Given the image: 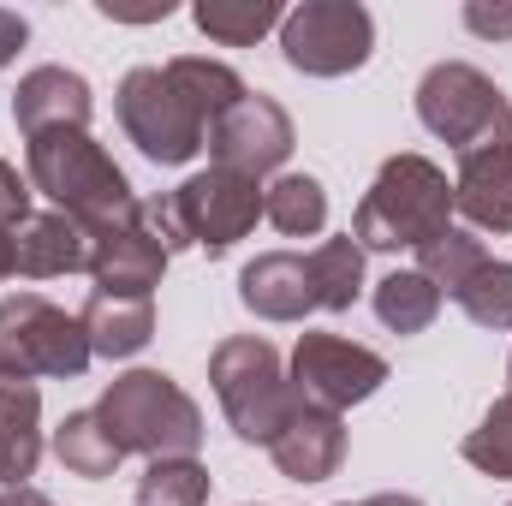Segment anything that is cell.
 Instances as JSON below:
<instances>
[{
	"instance_id": "cell-24",
	"label": "cell",
	"mask_w": 512,
	"mask_h": 506,
	"mask_svg": "<svg viewBox=\"0 0 512 506\" xmlns=\"http://www.w3.org/2000/svg\"><path fill=\"white\" fill-rule=\"evenodd\" d=\"M167 72H173V84L197 102V114L209 120V131H215V120L227 114V108H239L251 90H245V78L233 72V66H221V60H203V54H179V60H167Z\"/></svg>"
},
{
	"instance_id": "cell-20",
	"label": "cell",
	"mask_w": 512,
	"mask_h": 506,
	"mask_svg": "<svg viewBox=\"0 0 512 506\" xmlns=\"http://www.w3.org/2000/svg\"><path fill=\"white\" fill-rule=\"evenodd\" d=\"M262 215L286 233V239H316L328 227V191L322 179L310 173H280L268 191H262Z\"/></svg>"
},
{
	"instance_id": "cell-12",
	"label": "cell",
	"mask_w": 512,
	"mask_h": 506,
	"mask_svg": "<svg viewBox=\"0 0 512 506\" xmlns=\"http://www.w3.org/2000/svg\"><path fill=\"white\" fill-rule=\"evenodd\" d=\"M453 209H459L477 233H512V108L495 120L489 137H477V143L459 155Z\"/></svg>"
},
{
	"instance_id": "cell-30",
	"label": "cell",
	"mask_w": 512,
	"mask_h": 506,
	"mask_svg": "<svg viewBox=\"0 0 512 506\" xmlns=\"http://www.w3.org/2000/svg\"><path fill=\"white\" fill-rule=\"evenodd\" d=\"M137 221H143V233H149L167 256L191 245V239H185V221H179V209H173V197H143V203H137Z\"/></svg>"
},
{
	"instance_id": "cell-26",
	"label": "cell",
	"mask_w": 512,
	"mask_h": 506,
	"mask_svg": "<svg viewBox=\"0 0 512 506\" xmlns=\"http://www.w3.org/2000/svg\"><path fill=\"white\" fill-rule=\"evenodd\" d=\"M209 501V471L197 459H149L137 477V506H203Z\"/></svg>"
},
{
	"instance_id": "cell-32",
	"label": "cell",
	"mask_w": 512,
	"mask_h": 506,
	"mask_svg": "<svg viewBox=\"0 0 512 506\" xmlns=\"http://www.w3.org/2000/svg\"><path fill=\"white\" fill-rule=\"evenodd\" d=\"M465 24H471L477 36H512V6H483V0H471V6H465Z\"/></svg>"
},
{
	"instance_id": "cell-17",
	"label": "cell",
	"mask_w": 512,
	"mask_h": 506,
	"mask_svg": "<svg viewBox=\"0 0 512 506\" xmlns=\"http://www.w3.org/2000/svg\"><path fill=\"white\" fill-rule=\"evenodd\" d=\"M12 262L18 274L30 280H54V274H78L90 268V233L72 221V215H30L18 233H12Z\"/></svg>"
},
{
	"instance_id": "cell-35",
	"label": "cell",
	"mask_w": 512,
	"mask_h": 506,
	"mask_svg": "<svg viewBox=\"0 0 512 506\" xmlns=\"http://www.w3.org/2000/svg\"><path fill=\"white\" fill-rule=\"evenodd\" d=\"M6 274H18V262H12V227H0V280Z\"/></svg>"
},
{
	"instance_id": "cell-29",
	"label": "cell",
	"mask_w": 512,
	"mask_h": 506,
	"mask_svg": "<svg viewBox=\"0 0 512 506\" xmlns=\"http://www.w3.org/2000/svg\"><path fill=\"white\" fill-rule=\"evenodd\" d=\"M465 459H471L483 477L512 483V393H501V399L483 411V423L465 435Z\"/></svg>"
},
{
	"instance_id": "cell-34",
	"label": "cell",
	"mask_w": 512,
	"mask_h": 506,
	"mask_svg": "<svg viewBox=\"0 0 512 506\" xmlns=\"http://www.w3.org/2000/svg\"><path fill=\"white\" fill-rule=\"evenodd\" d=\"M0 506H54V501H48L42 489H24V483H18V489H0Z\"/></svg>"
},
{
	"instance_id": "cell-16",
	"label": "cell",
	"mask_w": 512,
	"mask_h": 506,
	"mask_svg": "<svg viewBox=\"0 0 512 506\" xmlns=\"http://www.w3.org/2000/svg\"><path fill=\"white\" fill-rule=\"evenodd\" d=\"M161 268H167V251L143 233V221L90 239V274H96V286L114 292V298H149V292L161 286Z\"/></svg>"
},
{
	"instance_id": "cell-23",
	"label": "cell",
	"mask_w": 512,
	"mask_h": 506,
	"mask_svg": "<svg viewBox=\"0 0 512 506\" xmlns=\"http://www.w3.org/2000/svg\"><path fill=\"white\" fill-rule=\"evenodd\" d=\"M54 453H60V465L72 471V477H114L120 471V447H114V435L102 429V417L96 411H72L60 429H54Z\"/></svg>"
},
{
	"instance_id": "cell-22",
	"label": "cell",
	"mask_w": 512,
	"mask_h": 506,
	"mask_svg": "<svg viewBox=\"0 0 512 506\" xmlns=\"http://www.w3.org/2000/svg\"><path fill=\"white\" fill-rule=\"evenodd\" d=\"M310 262V286H316V310H352L358 292H364V245L346 233V239H322Z\"/></svg>"
},
{
	"instance_id": "cell-11",
	"label": "cell",
	"mask_w": 512,
	"mask_h": 506,
	"mask_svg": "<svg viewBox=\"0 0 512 506\" xmlns=\"http://www.w3.org/2000/svg\"><path fill=\"white\" fill-rule=\"evenodd\" d=\"M298 131H292V114L274 102V96H245L239 108H227L215 131H209V155L215 167L227 173H245V179H262L274 173L286 155H292Z\"/></svg>"
},
{
	"instance_id": "cell-25",
	"label": "cell",
	"mask_w": 512,
	"mask_h": 506,
	"mask_svg": "<svg viewBox=\"0 0 512 506\" xmlns=\"http://www.w3.org/2000/svg\"><path fill=\"white\" fill-rule=\"evenodd\" d=\"M191 18H197V30H203L209 42L251 48L256 36H268L274 24H286V6H280V0H203Z\"/></svg>"
},
{
	"instance_id": "cell-4",
	"label": "cell",
	"mask_w": 512,
	"mask_h": 506,
	"mask_svg": "<svg viewBox=\"0 0 512 506\" xmlns=\"http://www.w3.org/2000/svg\"><path fill=\"white\" fill-rule=\"evenodd\" d=\"M209 381L221 393V411H227L233 435L251 441V447H268L286 429V417L298 411V387L286 376L280 352L268 340H256V334L221 340L215 358H209Z\"/></svg>"
},
{
	"instance_id": "cell-37",
	"label": "cell",
	"mask_w": 512,
	"mask_h": 506,
	"mask_svg": "<svg viewBox=\"0 0 512 506\" xmlns=\"http://www.w3.org/2000/svg\"><path fill=\"white\" fill-rule=\"evenodd\" d=\"M507 381H512V358H507Z\"/></svg>"
},
{
	"instance_id": "cell-19",
	"label": "cell",
	"mask_w": 512,
	"mask_h": 506,
	"mask_svg": "<svg viewBox=\"0 0 512 506\" xmlns=\"http://www.w3.org/2000/svg\"><path fill=\"white\" fill-rule=\"evenodd\" d=\"M84 340L96 358H131L155 340V304L149 298H114V292H96L84 304Z\"/></svg>"
},
{
	"instance_id": "cell-14",
	"label": "cell",
	"mask_w": 512,
	"mask_h": 506,
	"mask_svg": "<svg viewBox=\"0 0 512 506\" xmlns=\"http://www.w3.org/2000/svg\"><path fill=\"white\" fill-rule=\"evenodd\" d=\"M90 108H96L90 84H84L78 72H66V66H36V72H24L18 90H12V120H18L24 137H42V131H84L90 126Z\"/></svg>"
},
{
	"instance_id": "cell-18",
	"label": "cell",
	"mask_w": 512,
	"mask_h": 506,
	"mask_svg": "<svg viewBox=\"0 0 512 506\" xmlns=\"http://www.w3.org/2000/svg\"><path fill=\"white\" fill-rule=\"evenodd\" d=\"M42 459V393L0 370V489H18Z\"/></svg>"
},
{
	"instance_id": "cell-31",
	"label": "cell",
	"mask_w": 512,
	"mask_h": 506,
	"mask_svg": "<svg viewBox=\"0 0 512 506\" xmlns=\"http://www.w3.org/2000/svg\"><path fill=\"white\" fill-rule=\"evenodd\" d=\"M30 221V185L18 179V167L12 161H0V227H24Z\"/></svg>"
},
{
	"instance_id": "cell-10",
	"label": "cell",
	"mask_w": 512,
	"mask_h": 506,
	"mask_svg": "<svg viewBox=\"0 0 512 506\" xmlns=\"http://www.w3.org/2000/svg\"><path fill=\"white\" fill-rule=\"evenodd\" d=\"M173 209H179L185 239H191L197 251L221 256L256 227V215H262V191H256V179H245V173L209 167V173H191V179L173 191Z\"/></svg>"
},
{
	"instance_id": "cell-3",
	"label": "cell",
	"mask_w": 512,
	"mask_h": 506,
	"mask_svg": "<svg viewBox=\"0 0 512 506\" xmlns=\"http://www.w3.org/2000/svg\"><path fill=\"white\" fill-rule=\"evenodd\" d=\"M96 417H102V429L114 435L120 453L191 459L203 447V411H197V399L173 376H161V370H131V376L108 381Z\"/></svg>"
},
{
	"instance_id": "cell-33",
	"label": "cell",
	"mask_w": 512,
	"mask_h": 506,
	"mask_svg": "<svg viewBox=\"0 0 512 506\" xmlns=\"http://www.w3.org/2000/svg\"><path fill=\"white\" fill-rule=\"evenodd\" d=\"M24 42H30V24H24L18 12H6V6H0V66H12V54H18Z\"/></svg>"
},
{
	"instance_id": "cell-9",
	"label": "cell",
	"mask_w": 512,
	"mask_h": 506,
	"mask_svg": "<svg viewBox=\"0 0 512 506\" xmlns=\"http://www.w3.org/2000/svg\"><path fill=\"white\" fill-rule=\"evenodd\" d=\"M387 381V358L358 346V340H340V334H298V352H292V387L298 399L322 405V411H346L358 399H370Z\"/></svg>"
},
{
	"instance_id": "cell-13",
	"label": "cell",
	"mask_w": 512,
	"mask_h": 506,
	"mask_svg": "<svg viewBox=\"0 0 512 506\" xmlns=\"http://www.w3.org/2000/svg\"><path fill=\"white\" fill-rule=\"evenodd\" d=\"M268 453H274L280 477H292V483H328L340 471V459H346V423H340V411H322V405L298 399V411L268 441Z\"/></svg>"
},
{
	"instance_id": "cell-21",
	"label": "cell",
	"mask_w": 512,
	"mask_h": 506,
	"mask_svg": "<svg viewBox=\"0 0 512 506\" xmlns=\"http://www.w3.org/2000/svg\"><path fill=\"white\" fill-rule=\"evenodd\" d=\"M376 316L393 334H423L441 316V286L417 268H393V274L376 280Z\"/></svg>"
},
{
	"instance_id": "cell-28",
	"label": "cell",
	"mask_w": 512,
	"mask_h": 506,
	"mask_svg": "<svg viewBox=\"0 0 512 506\" xmlns=\"http://www.w3.org/2000/svg\"><path fill=\"white\" fill-rule=\"evenodd\" d=\"M453 298H459V310L477 328H512V262H495L489 256Z\"/></svg>"
},
{
	"instance_id": "cell-5",
	"label": "cell",
	"mask_w": 512,
	"mask_h": 506,
	"mask_svg": "<svg viewBox=\"0 0 512 506\" xmlns=\"http://www.w3.org/2000/svg\"><path fill=\"white\" fill-rule=\"evenodd\" d=\"M114 114L126 137L155 161V167H185L203 143H209V120L197 114V102L173 84L167 66H131L120 78Z\"/></svg>"
},
{
	"instance_id": "cell-6",
	"label": "cell",
	"mask_w": 512,
	"mask_h": 506,
	"mask_svg": "<svg viewBox=\"0 0 512 506\" xmlns=\"http://www.w3.org/2000/svg\"><path fill=\"white\" fill-rule=\"evenodd\" d=\"M90 340H84V322L66 316L60 304L36 298V292H18L0 304V370L6 376H54L72 381L90 370Z\"/></svg>"
},
{
	"instance_id": "cell-27",
	"label": "cell",
	"mask_w": 512,
	"mask_h": 506,
	"mask_svg": "<svg viewBox=\"0 0 512 506\" xmlns=\"http://www.w3.org/2000/svg\"><path fill=\"white\" fill-rule=\"evenodd\" d=\"M483 262H489L483 239H471V233L447 227L441 239H429V245L417 251V274H429V280H435V286H441V292L453 298V292H459V286H465V280H471V274L483 268Z\"/></svg>"
},
{
	"instance_id": "cell-7",
	"label": "cell",
	"mask_w": 512,
	"mask_h": 506,
	"mask_svg": "<svg viewBox=\"0 0 512 506\" xmlns=\"http://www.w3.org/2000/svg\"><path fill=\"white\" fill-rule=\"evenodd\" d=\"M280 54L304 78H346L376 54V18L358 0H304L280 24Z\"/></svg>"
},
{
	"instance_id": "cell-36",
	"label": "cell",
	"mask_w": 512,
	"mask_h": 506,
	"mask_svg": "<svg viewBox=\"0 0 512 506\" xmlns=\"http://www.w3.org/2000/svg\"><path fill=\"white\" fill-rule=\"evenodd\" d=\"M358 506H423V501H417V495H370V501H358Z\"/></svg>"
},
{
	"instance_id": "cell-15",
	"label": "cell",
	"mask_w": 512,
	"mask_h": 506,
	"mask_svg": "<svg viewBox=\"0 0 512 506\" xmlns=\"http://www.w3.org/2000/svg\"><path fill=\"white\" fill-rule=\"evenodd\" d=\"M239 304L262 322H304L316 310V286H310V262L292 251H262L239 274Z\"/></svg>"
},
{
	"instance_id": "cell-8",
	"label": "cell",
	"mask_w": 512,
	"mask_h": 506,
	"mask_svg": "<svg viewBox=\"0 0 512 506\" xmlns=\"http://www.w3.org/2000/svg\"><path fill=\"white\" fill-rule=\"evenodd\" d=\"M507 108L512 102L501 96V84L489 72L465 66V60H441L417 84V120L435 131L441 143H453V155H465L477 137H489Z\"/></svg>"
},
{
	"instance_id": "cell-2",
	"label": "cell",
	"mask_w": 512,
	"mask_h": 506,
	"mask_svg": "<svg viewBox=\"0 0 512 506\" xmlns=\"http://www.w3.org/2000/svg\"><path fill=\"white\" fill-rule=\"evenodd\" d=\"M453 227V179L429 155H387L370 197L352 215L364 251H423Z\"/></svg>"
},
{
	"instance_id": "cell-1",
	"label": "cell",
	"mask_w": 512,
	"mask_h": 506,
	"mask_svg": "<svg viewBox=\"0 0 512 506\" xmlns=\"http://www.w3.org/2000/svg\"><path fill=\"white\" fill-rule=\"evenodd\" d=\"M24 143H30V185L42 197H54V209L72 215L90 239L137 221L143 197L131 191V179L90 131H42Z\"/></svg>"
}]
</instances>
